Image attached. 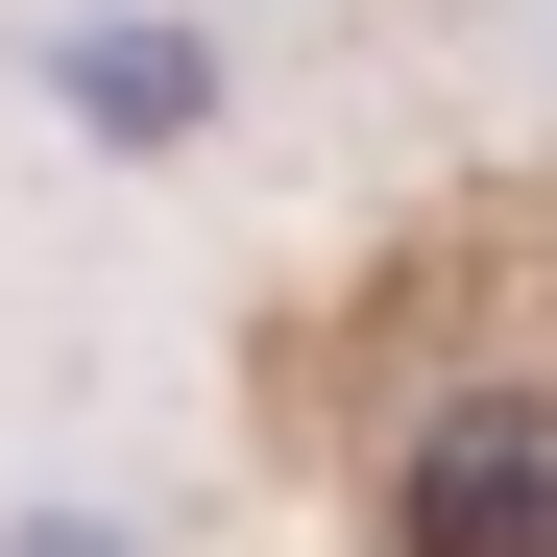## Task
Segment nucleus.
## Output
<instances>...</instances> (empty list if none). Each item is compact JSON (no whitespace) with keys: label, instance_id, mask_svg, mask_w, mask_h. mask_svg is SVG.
I'll list each match as a JSON object with an SVG mask.
<instances>
[{"label":"nucleus","instance_id":"1","mask_svg":"<svg viewBox=\"0 0 557 557\" xmlns=\"http://www.w3.org/2000/svg\"><path fill=\"white\" fill-rule=\"evenodd\" d=\"M363 557H557V339H436L363 412Z\"/></svg>","mask_w":557,"mask_h":557},{"label":"nucleus","instance_id":"2","mask_svg":"<svg viewBox=\"0 0 557 557\" xmlns=\"http://www.w3.org/2000/svg\"><path fill=\"white\" fill-rule=\"evenodd\" d=\"M49 98L98 146H195L219 122V0H73V25H49Z\"/></svg>","mask_w":557,"mask_h":557},{"label":"nucleus","instance_id":"3","mask_svg":"<svg viewBox=\"0 0 557 557\" xmlns=\"http://www.w3.org/2000/svg\"><path fill=\"white\" fill-rule=\"evenodd\" d=\"M0 557H146L122 509H0Z\"/></svg>","mask_w":557,"mask_h":557},{"label":"nucleus","instance_id":"4","mask_svg":"<svg viewBox=\"0 0 557 557\" xmlns=\"http://www.w3.org/2000/svg\"><path fill=\"white\" fill-rule=\"evenodd\" d=\"M219 25H267V0H219Z\"/></svg>","mask_w":557,"mask_h":557}]
</instances>
